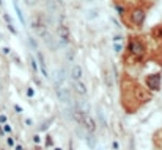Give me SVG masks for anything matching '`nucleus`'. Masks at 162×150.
Here are the masks:
<instances>
[{
  "label": "nucleus",
  "instance_id": "nucleus-1",
  "mask_svg": "<svg viewBox=\"0 0 162 150\" xmlns=\"http://www.w3.org/2000/svg\"><path fill=\"white\" fill-rule=\"evenodd\" d=\"M29 25L32 28V31L36 34L38 38H43L49 31V25L46 21V13L44 11H35L29 17Z\"/></svg>",
  "mask_w": 162,
  "mask_h": 150
},
{
  "label": "nucleus",
  "instance_id": "nucleus-2",
  "mask_svg": "<svg viewBox=\"0 0 162 150\" xmlns=\"http://www.w3.org/2000/svg\"><path fill=\"white\" fill-rule=\"evenodd\" d=\"M128 52L137 60H142L146 55V45L139 36H131L128 41Z\"/></svg>",
  "mask_w": 162,
  "mask_h": 150
},
{
  "label": "nucleus",
  "instance_id": "nucleus-3",
  "mask_svg": "<svg viewBox=\"0 0 162 150\" xmlns=\"http://www.w3.org/2000/svg\"><path fill=\"white\" fill-rule=\"evenodd\" d=\"M129 19H131V24L132 27H137V28H142L143 25H145V21H146V11L145 8H134L131 14H129Z\"/></svg>",
  "mask_w": 162,
  "mask_h": 150
},
{
  "label": "nucleus",
  "instance_id": "nucleus-4",
  "mask_svg": "<svg viewBox=\"0 0 162 150\" xmlns=\"http://www.w3.org/2000/svg\"><path fill=\"white\" fill-rule=\"evenodd\" d=\"M57 39L60 45H69L71 44V30L65 22H60L57 27Z\"/></svg>",
  "mask_w": 162,
  "mask_h": 150
},
{
  "label": "nucleus",
  "instance_id": "nucleus-5",
  "mask_svg": "<svg viewBox=\"0 0 162 150\" xmlns=\"http://www.w3.org/2000/svg\"><path fill=\"white\" fill-rule=\"evenodd\" d=\"M145 84L146 88L153 92H157L160 91V84H162V75L159 72H154V73H148L145 77Z\"/></svg>",
  "mask_w": 162,
  "mask_h": 150
},
{
  "label": "nucleus",
  "instance_id": "nucleus-6",
  "mask_svg": "<svg viewBox=\"0 0 162 150\" xmlns=\"http://www.w3.org/2000/svg\"><path fill=\"white\" fill-rule=\"evenodd\" d=\"M80 127H82L87 133L90 135H95L96 130H98V122L95 120V117L91 114H88V112H85L84 114V119H82V124H80Z\"/></svg>",
  "mask_w": 162,
  "mask_h": 150
},
{
  "label": "nucleus",
  "instance_id": "nucleus-7",
  "mask_svg": "<svg viewBox=\"0 0 162 150\" xmlns=\"http://www.w3.org/2000/svg\"><path fill=\"white\" fill-rule=\"evenodd\" d=\"M53 92H55V97L58 99V102L65 103V105H69L73 102V96H71V91L65 86H55L53 88Z\"/></svg>",
  "mask_w": 162,
  "mask_h": 150
},
{
  "label": "nucleus",
  "instance_id": "nucleus-8",
  "mask_svg": "<svg viewBox=\"0 0 162 150\" xmlns=\"http://www.w3.org/2000/svg\"><path fill=\"white\" fill-rule=\"evenodd\" d=\"M41 41L46 44V47L49 49V52H52V53H55L57 50H58V47H60V44H58V39L55 36H53L52 33H50V30L44 34L43 38H41Z\"/></svg>",
  "mask_w": 162,
  "mask_h": 150
},
{
  "label": "nucleus",
  "instance_id": "nucleus-9",
  "mask_svg": "<svg viewBox=\"0 0 162 150\" xmlns=\"http://www.w3.org/2000/svg\"><path fill=\"white\" fill-rule=\"evenodd\" d=\"M82 77H84L82 66H80V64H73V66H71V70H69L71 81H79V80H82Z\"/></svg>",
  "mask_w": 162,
  "mask_h": 150
},
{
  "label": "nucleus",
  "instance_id": "nucleus-10",
  "mask_svg": "<svg viewBox=\"0 0 162 150\" xmlns=\"http://www.w3.org/2000/svg\"><path fill=\"white\" fill-rule=\"evenodd\" d=\"M71 86H73V91L76 94H79V96H87L88 94V88H87V84L82 81V80H79V81H71Z\"/></svg>",
  "mask_w": 162,
  "mask_h": 150
},
{
  "label": "nucleus",
  "instance_id": "nucleus-11",
  "mask_svg": "<svg viewBox=\"0 0 162 150\" xmlns=\"http://www.w3.org/2000/svg\"><path fill=\"white\" fill-rule=\"evenodd\" d=\"M36 53V61L40 63L38 66H40V70H41V73H43V77L44 78H49V73H47V70H46V61H44V55H43V52L41 50H36L35 52Z\"/></svg>",
  "mask_w": 162,
  "mask_h": 150
},
{
  "label": "nucleus",
  "instance_id": "nucleus-12",
  "mask_svg": "<svg viewBox=\"0 0 162 150\" xmlns=\"http://www.w3.org/2000/svg\"><path fill=\"white\" fill-rule=\"evenodd\" d=\"M104 83H105V86L107 88H113V80H112V73L109 70H104Z\"/></svg>",
  "mask_w": 162,
  "mask_h": 150
},
{
  "label": "nucleus",
  "instance_id": "nucleus-13",
  "mask_svg": "<svg viewBox=\"0 0 162 150\" xmlns=\"http://www.w3.org/2000/svg\"><path fill=\"white\" fill-rule=\"evenodd\" d=\"M98 17H99V9L98 8H91V9L87 11V19L88 21H93V19H98Z\"/></svg>",
  "mask_w": 162,
  "mask_h": 150
},
{
  "label": "nucleus",
  "instance_id": "nucleus-14",
  "mask_svg": "<svg viewBox=\"0 0 162 150\" xmlns=\"http://www.w3.org/2000/svg\"><path fill=\"white\" fill-rule=\"evenodd\" d=\"M44 145H46V148H53V147H55V142H53V136L52 135H46V136H44Z\"/></svg>",
  "mask_w": 162,
  "mask_h": 150
},
{
  "label": "nucleus",
  "instance_id": "nucleus-15",
  "mask_svg": "<svg viewBox=\"0 0 162 150\" xmlns=\"http://www.w3.org/2000/svg\"><path fill=\"white\" fill-rule=\"evenodd\" d=\"M29 63H30V67H32V70L35 72V75L38 73V70H40V66H38V61L33 58V56H30L29 58Z\"/></svg>",
  "mask_w": 162,
  "mask_h": 150
},
{
  "label": "nucleus",
  "instance_id": "nucleus-16",
  "mask_svg": "<svg viewBox=\"0 0 162 150\" xmlns=\"http://www.w3.org/2000/svg\"><path fill=\"white\" fill-rule=\"evenodd\" d=\"M115 11H116V14H118L120 17H124L126 16V6H123L120 3H115Z\"/></svg>",
  "mask_w": 162,
  "mask_h": 150
},
{
  "label": "nucleus",
  "instance_id": "nucleus-17",
  "mask_svg": "<svg viewBox=\"0 0 162 150\" xmlns=\"http://www.w3.org/2000/svg\"><path fill=\"white\" fill-rule=\"evenodd\" d=\"M74 58H76V50L74 49H68L66 50V61L68 63H73Z\"/></svg>",
  "mask_w": 162,
  "mask_h": 150
},
{
  "label": "nucleus",
  "instance_id": "nucleus-18",
  "mask_svg": "<svg viewBox=\"0 0 162 150\" xmlns=\"http://www.w3.org/2000/svg\"><path fill=\"white\" fill-rule=\"evenodd\" d=\"M123 50H124V45H123V42H113V52H115L116 55L123 53Z\"/></svg>",
  "mask_w": 162,
  "mask_h": 150
},
{
  "label": "nucleus",
  "instance_id": "nucleus-19",
  "mask_svg": "<svg viewBox=\"0 0 162 150\" xmlns=\"http://www.w3.org/2000/svg\"><path fill=\"white\" fill-rule=\"evenodd\" d=\"M52 120L53 119H49V120H44L43 124L40 125V131H47L49 130V127H50V124H52Z\"/></svg>",
  "mask_w": 162,
  "mask_h": 150
},
{
  "label": "nucleus",
  "instance_id": "nucleus-20",
  "mask_svg": "<svg viewBox=\"0 0 162 150\" xmlns=\"http://www.w3.org/2000/svg\"><path fill=\"white\" fill-rule=\"evenodd\" d=\"M98 117H99V122H101V125L105 128L107 127V122H105V117H104V112L101 111V108H98Z\"/></svg>",
  "mask_w": 162,
  "mask_h": 150
},
{
  "label": "nucleus",
  "instance_id": "nucleus-21",
  "mask_svg": "<svg viewBox=\"0 0 162 150\" xmlns=\"http://www.w3.org/2000/svg\"><path fill=\"white\" fill-rule=\"evenodd\" d=\"M2 127H3V131H5V135H10V136H11V133H13V128H11V125H10V124H8V122H6V124H3Z\"/></svg>",
  "mask_w": 162,
  "mask_h": 150
},
{
  "label": "nucleus",
  "instance_id": "nucleus-22",
  "mask_svg": "<svg viewBox=\"0 0 162 150\" xmlns=\"http://www.w3.org/2000/svg\"><path fill=\"white\" fill-rule=\"evenodd\" d=\"M29 42H30V45H32V49H33L35 52H36V50H40V49H38V42H36V41H35V39H33V38H32V36L29 38Z\"/></svg>",
  "mask_w": 162,
  "mask_h": 150
},
{
  "label": "nucleus",
  "instance_id": "nucleus-23",
  "mask_svg": "<svg viewBox=\"0 0 162 150\" xmlns=\"http://www.w3.org/2000/svg\"><path fill=\"white\" fill-rule=\"evenodd\" d=\"M25 94H27V97H29V99H33L35 97V89L32 86H29V88H27V91H25Z\"/></svg>",
  "mask_w": 162,
  "mask_h": 150
},
{
  "label": "nucleus",
  "instance_id": "nucleus-24",
  "mask_svg": "<svg viewBox=\"0 0 162 150\" xmlns=\"http://www.w3.org/2000/svg\"><path fill=\"white\" fill-rule=\"evenodd\" d=\"M6 145H8V147H14V145H16V141H14L13 136H8V138H6Z\"/></svg>",
  "mask_w": 162,
  "mask_h": 150
},
{
  "label": "nucleus",
  "instance_id": "nucleus-25",
  "mask_svg": "<svg viewBox=\"0 0 162 150\" xmlns=\"http://www.w3.org/2000/svg\"><path fill=\"white\" fill-rule=\"evenodd\" d=\"M123 39H124V36H123V34H118V33L113 34V38H112V41H113V42H121Z\"/></svg>",
  "mask_w": 162,
  "mask_h": 150
},
{
  "label": "nucleus",
  "instance_id": "nucleus-26",
  "mask_svg": "<svg viewBox=\"0 0 162 150\" xmlns=\"http://www.w3.org/2000/svg\"><path fill=\"white\" fill-rule=\"evenodd\" d=\"M38 2L40 0H24V3L27 6H35V5H38Z\"/></svg>",
  "mask_w": 162,
  "mask_h": 150
},
{
  "label": "nucleus",
  "instance_id": "nucleus-27",
  "mask_svg": "<svg viewBox=\"0 0 162 150\" xmlns=\"http://www.w3.org/2000/svg\"><path fill=\"white\" fill-rule=\"evenodd\" d=\"M3 19H5L6 25H11V24H13V19L10 17V14H8V13H3Z\"/></svg>",
  "mask_w": 162,
  "mask_h": 150
},
{
  "label": "nucleus",
  "instance_id": "nucleus-28",
  "mask_svg": "<svg viewBox=\"0 0 162 150\" xmlns=\"http://www.w3.org/2000/svg\"><path fill=\"white\" fill-rule=\"evenodd\" d=\"M32 141H33V144H36V145H38V144L41 142V136H40V135H33Z\"/></svg>",
  "mask_w": 162,
  "mask_h": 150
},
{
  "label": "nucleus",
  "instance_id": "nucleus-29",
  "mask_svg": "<svg viewBox=\"0 0 162 150\" xmlns=\"http://www.w3.org/2000/svg\"><path fill=\"white\" fill-rule=\"evenodd\" d=\"M110 144H112V148H113V150H120V142H118L116 139H113Z\"/></svg>",
  "mask_w": 162,
  "mask_h": 150
},
{
  "label": "nucleus",
  "instance_id": "nucleus-30",
  "mask_svg": "<svg viewBox=\"0 0 162 150\" xmlns=\"http://www.w3.org/2000/svg\"><path fill=\"white\" fill-rule=\"evenodd\" d=\"M110 21H112V22L115 24V27H116V28H120V30H121V28H123V25H121V24H120L118 21H116V19H115V17H110Z\"/></svg>",
  "mask_w": 162,
  "mask_h": 150
},
{
  "label": "nucleus",
  "instance_id": "nucleus-31",
  "mask_svg": "<svg viewBox=\"0 0 162 150\" xmlns=\"http://www.w3.org/2000/svg\"><path fill=\"white\" fill-rule=\"evenodd\" d=\"M6 27H8V30H10L13 34H17V30L14 28V25H13V24H11V25H6Z\"/></svg>",
  "mask_w": 162,
  "mask_h": 150
},
{
  "label": "nucleus",
  "instance_id": "nucleus-32",
  "mask_svg": "<svg viewBox=\"0 0 162 150\" xmlns=\"http://www.w3.org/2000/svg\"><path fill=\"white\" fill-rule=\"evenodd\" d=\"M0 124H2V125L6 124V116L5 114H0Z\"/></svg>",
  "mask_w": 162,
  "mask_h": 150
},
{
  "label": "nucleus",
  "instance_id": "nucleus-33",
  "mask_svg": "<svg viewBox=\"0 0 162 150\" xmlns=\"http://www.w3.org/2000/svg\"><path fill=\"white\" fill-rule=\"evenodd\" d=\"M2 50H3V53H5V55H10V53H11V49H10V47H3Z\"/></svg>",
  "mask_w": 162,
  "mask_h": 150
},
{
  "label": "nucleus",
  "instance_id": "nucleus-34",
  "mask_svg": "<svg viewBox=\"0 0 162 150\" xmlns=\"http://www.w3.org/2000/svg\"><path fill=\"white\" fill-rule=\"evenodd\" d=\"M57 5H60V6H65V0H53Z\"/></svg>",
  "mask_w": 162,
  "mask_h": 150
},
{
  "label": "nucleus",
  "instance_id": "nucleus-35",
  "mask_svg": "<svg viewBox=\"0 0 162 150\" xmlns=\"http://www.w3.org/2000/svg\"><path fill=\"white\" fill-rule=\"evenodd\" d=\"M14 150H25V148H24V145H21V144H16V145H14Z\"/></svg>",
  "mask_w": 162,
  "mask_h": 150
},
{
  "label": "nucleus",
  "instance_id": "nucleus-36",
  "mask_svg": "<svg viewBox=\"0 0 162 150\" xmlns=\"http://www.w3.org/2000/svg\"><path fill=\"white\" fill-rule=\"evenodd\" d=\"M14 111H16V112H22V108H21L19 105H14Z\"/></svg>",
  "mask_w": 162,
  "mask_h": 150
},
{
  "label": "nucleus",
  "instance_id": "nucleus-37",
  "mask_svg": "<svg viewBox=\"0 0 162 150\" xmlns=\"http://www.w3.org/2000/svg\"><path fill=\"white\" fill-rule=\"evenodd\" d=\"M25 124L29 125V127H32V125H33V120H32V119H25Z\"/></svg>",
  "mask_w": 162,
  "mask_h": 150
},
{
  "label": "nucleus",
  "instance_id": "nucleus-38",
  "mask_svg": "<svg viewBox=\"0 0 162 150\" xmlns=\"http://www.w3.org/2000/svg\"><path fill=\"white\" fill-rule=\"evenodd\" d=\"M52 150H63V148H61V147H57V145H55V147H53Z\"/></svg>",
  "mask_w": 162,
  "mask_h": 150
},
{
  "label": "nucleus",
  "instance_id": "nucleus-39",
  "mask_svg": "<svg viewBox=\"0 0 162 150\" xmlns=\"http://www.w3.org/2000/svg\"><path fill=\"white\" fill-rule=\"evenodd\" d=\"M84 2H87V3H93L95 0H84Z\"/></svg>",
  "mask_w": 162,
  "mask_h": 150
},
{
  "label": "nucleus",
  "instance_id": "nucleus-40",
  "mask_svg": "<svg viewBox=\"0 0 162 150\" xmlns=\"http://www.w3.org/2000/svg\"><path fill=\"white\" fill-rule=\"evenodd\" d=\"M2 5H3V2H2V0H0V6H2Z\"/></svg>",
  "mask_w": 162,
  "mask_h": 150
}]
</instances>
